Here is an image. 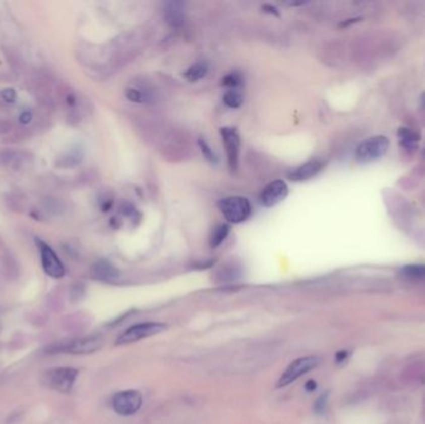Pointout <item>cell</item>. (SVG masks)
<instances>
[{"label":"cell","instance_id":"1","mask_svg":"<svg viewBox=\"0 0 425 424\" xmlns=\"http://www.w3.org/2000/svg\"><path fill=\"white\" fill-rule=\"evenodd\" d=\"M79 371L72 367H55L45 371L41 376V382L46 387L60 392L69 393L74 387Z\"/></svg>","mask_w":425,"mask_h":424},{"label":"cell","instance_id":"2","mask_svg":"<svg viewBox=\"0 0 425 424\" xmlns=\"http://www.w3.org/2000/svg\"><path fill=\"white\" fill-rule=\"evenodd\" d=\"M219 209L228 222L232 224H239L245 222L251 216V205L249 200L239 195L223 198L218 203Z\"/></svg>","mask_w":425,"mask_h":424},{"label":"cell","instance_id":"3","mask_svg":"<svg viewBox=\"0 0 425 424\" xmlns=\"http://www.w3.org/2000/svg\"><path fill=\"white\" fill-rule=\"evenodd\" d=\"M168 326L163 323H142L127 329L121 336L117 339V345H127V343L137 342V341L154 336L160 332L165 331Z\"/></svg>","mask_w":425,"mask_h":424},{"label":"cell","instance_id":"4","mask_svg":"<svg viewBox=\"0 0 425 424\" xmlns=\"http://www.w3.org/2000/svg\"><path fill=\"white\" fill-rule=\"evenodd\" d=\"M389 148V139L386 136H374L358 146L355 157L359 162H371L383 157Z\"/></svg>","mask_w":425,"mask_h":424},{"label":"cell","instance_id":"5","mask_svg":"<svg viewBox=\"0 0 425 424\" xmlns=\"http://www.w3.org/2000/svg\"><path fill=\"white\" fill-rule=\"evenodd\" d=\"M37 248L40 251V259H41L42 269L46 275L53 279H61L65 275V267L63 261L58 259L57 254L53 251V249L49 244L42 241L41 239H36Z\"/></svg>","mask_w":425,"mask_h":424},{"label":"cell","instance_id":"6","mask_svg":"<svg viewBox=\"0 0 425 424\" xmlns=\"http://www.w3.org/2000/svg\"><path fill=\"white\" fill-rule=\"evenodd\" d=\"M320 363V359L315 356L309 357H301V358L295 359L290 366L285 369L281 377H280L279 382H277V387H285L290 383L295 382L296 380L302 377L305 374L314 369Z\"/></svg>","mask_w":425,"mask_h":424},{"label":"cell","instance_id":"7","mask_svg":"<svg viewBox=\"0 0 425 424\" xmlns=\"http://www.w3.org/2000/svg\"><path fill=\"white\" fill-rule=\"evenodd\" d=\"M142 394L138 391L127 390L116 393L112 398V407L119 415H132L138 412L142 406Z\"/></svg>","mask_w":425,"mask_h":424},{"label":"cell","instance_id":"8","mask_svg":"<svg viewBox=\"0 0 425 424\" xmlns=\"http://www.w3.org/2000/svg\"><path fill=\"white\" fill-rule=\"evenodd\" d=\"M102 346L103 339L101 336H86L55 347V352H66L70 355H91V353L101 350Z\"/></svg>","mask_w":425,"mask_h":424},{"label":"cell","instance_id":"9","mask_svg":"<svg viewBox=\"0 0 425 424\" xmlns=\"http://www.w3.org/2000/svg\"><path fill=\"white\" fill-rule=\"evenodd\" d=\"M221 139H223L224 147H225L228 165L231 171L237 170L239 165V153H240V136L237 131L232 127H223L220 130Z\"/></svg>","mask_w":425,"mask_h":424},{"label":"cell","instance_id":"10","mask_svg":"<svg viewBox=\"0 0 425 424\" xmlns=\"http://www.w3.org/2000/svg\"><path fill=\"white\" fill-rule=\"evenodd\" d=\"M33 165V158L29 153L14 151L10 148L0 149V167L21 171Z\"/></svg>","mask_w":425,"mask_h":424},{"label":"cell","instance_id":"11","mask_svg":"<svg viewBox=\"0 0 425 424\" xmlns=\"http://www.w3.org/2000/svg\"><path fill=\"white\" fill-rule=\"evenodd\" d=\"M288 194V187L281 179L271 182L264 188L260 195V202L266 208H271L276 204L282 202Z\"/></svg>","mask_w":425,"mask_h":424},{"label":"cell","instance_id":"12","mask_svg":"<svg viewBox=\"0 0 425 424\" xmlns=\"http://www.w3.org/2000/svg\"><path fill=\"white\" fill-rule=\"evenodd\" d=\"M323 167V163L320 160H311L298 167L293 168L288 173V178L293 182H303L314 178L317 173H320Z\"/></svg>","mask_w":425,"mask_h":424},{"label":"cell","instance_id":"13","mask_svg":"<svg viewBox=\"0 0 425 424\" xmlns=\"http://www.w3.org/2000/svg\"><path fill=\"white\" fill-rule=\"evenodd\" d=\"M91 276L98 281L112 283L119 278V272L113 264L107 260H98L91 267Z\"/></svg>","mask_w":425,"mask_h":424},{"label":"cell","instance_id":"14","mask_svg":"<svg viewBox=\"0 0 425 424\" xmlns=\"http://www.w3.org/2000/svg\"><path fill=\"white\" fill-rule=\"evenodd\" d=\"M164 17L170 26L178 28L184 23V8L181 3L170 2L165 5Z\"/></svg>","mask_w":425,"mask_h":424},{"label":"cell","instance_id":"15","mask_svg":"<svg viewBox=\"0 0 425 424\" xmlns=\"http://www.w3.org/2000/svg\"><path fill=\"white\" fill-rule=\"evenodd\" d=\"M0 262H2V272L8 280H17L20 276V267L12 254L8 251L3 253L0 256Z\"/></svg>","mask_w":425,"mask_h":424},{"label":"cell","instance_id":"16","mask_svg":"<svg viewBox=\"0 0 425 424\" xmlns=\"http://www.w3.org/2000/svg\"><path fill=\"white\" fill-rule=\"evenodd\" d=\"M41 206L46 213L52 216H60L65 211L66 205L60 198L56 197H45L41 199Z\"/></svg>","mask_w":425,"mask_h":424},{"label":"cell","instance_id":"17","mask_svg":"<svg viewBox=\"0 0 425 424\" xmlns=\"http://www.w3.org/2000/svg\"><path fill=\"white\" fill-rule=\"evenodd\" d=\"M207 64L203 63V61H199V63H195L191 68H188V70L184 72V77H186L189 82H197L199 81L200 79H203V77L207 75Z\"/></svg>","mask_w":425,"mask_h":424},{"label":"cell","instance_id":"18","mask_svg":"<svg viewBox=\"0 0 425 424\" xmlns=\"http://www.w3.org/2000/svg\"><path fill=\"white\" fill-rule=\"evenodd\" d=\"M229 234V225L228 224H219L213 229L212 234L209 238V245L210 248H218L219 245L223 244L226 237Z\"/></svg>","mask_w":425,"mask_h":424},{"label":"cell","instance_id":"19","mask_svg":"<svg viewBox=\"0 0 425 424\" xmlns=\"http://www.w3.org/2000/svg\"><path fill=\"white\" fill-rule=\"evenodd\" d=\"M50 315L46 310H42V308H35L33 311H29L28 315H26V319L33 326L35 327H42L45 326L49 320Z\"/></svg>","mask_w":425,"mask_h":424},{"label":"cell","instance_id":"20","mask_svg":"<svg viewBox=\"0 0 425 424\" xmlns=\"http://www.w3.org/2000/svg\"><path fill=\"white\" fill-rule=\"evenodd\" d=\"M5 203H7L8 209L17 211V213H21L24 210V206H25L24 197L21 194H18V193H9V194H7Z\"/></svg>","mask_w":425,"mask_h":424},{"label":"cell","instance_id":"21","mask_svg":"<svg viewBox=\"0 0 425 424\" xmlns=\"http://www.w3.org/2000/svg\"><path fill=\"white\" fill-rule=\"evenodd\" d=\"M81 161V155L77 152H69L66 154L61 155L60 158H57L56 161V166L60 168H68V167H74L77 163H80Z\"/></svg>","mask_w":425,"mask_h":424},{"label":"cell","instance_id":"22","mask_svg":"<svg viewBox=\"0 0 425 424\" xmlns=\"http://www.w3.org/2000/svg\"><path fill=\"white\" fill-rule=\"evenodd\" d=\"M223 101L230 109H239L242 103V96L237 90H228L224 93Z\"/></svg>","mask_w":425,"mask_h":424},{"label":"cell","instance_id":"23","mask_svg":"<svg viewBox=\"0 0 425 424\" xmlns=\"http://www.w3.org/2000/svg\"><path fill=\"white\" fill-rule=\"evenodd\" d=\"M402 274L411 279H425V265H407V267H404L402 269Z\"/></svg>","mask_w":425,"mask_h":424},{"label":"cell","instance_id":"24","mask_svg":"<svg viewBox=\"0 0 425 424\" xmlns=\"http://www.w3.org/2000/svg\"><path fill=\"white\" fill-rule=\"evenodd\" d=\"M398 135H399L400 143L404 147L414 146L419 141V136L411 130H409V128H400Z\"/></svg>","mask_w":425,"mask_h":424},{"label":"cell","instance_id":"25","mask_svg":"<svg viewBox=\"0 0 425 424\" xmlns=\"http://www.w3.org/2000/svg\"><path fill=\"white\" fill-rule=\"evenodd\" d=\"M46 305H47V307H49V310L55 311V312H58V311L63 310L64 301H63V297H61L60 292H56L52 290V291L46 296Z\"/></svg>","mask_w":425,"mask_h":424},{"label":"cell","instance_id":"26","mask_svg":"<svg viewBox=\"0 0 425 424\" xmlns=\"http://www.w3.org/2000/svg\"><path fill=\"white\" fill-rule=\"evenodd\" d=\"M241 76H240L237 72H231V74L226 75V76L224 77L223 81H221V85L228 87L229 90H237V87L241 85Z\"/></svg>","mask_w":425,"mask_h":424},{"label":"cell","instance_id":"27","mask_svg":"<svg viewBox=\"0 0 425 424\" xmlns=\"http://www.w3.org/2000/svg\"><path fill=\"white\" fill-rule=\"evenodd\" d=\"M85 295V286L81 283H74L69 289V300L76 302L81 300Z\"/></svg>","mask_w":425,"mask_h":424},{"label":"cell","instance_id":"28","mask_svg":"<svg viewBox=\"0 0 425 424\" xmlns=\"http://www.w3.org/2000/svg\"><path fill=\"white\" fill-rule=\"evenodd\" d=\"M198 143H199L200 151H202L203 155H204V157H205V160L209 161V162H212V163H215L216 161H218V158H216L215 153H214L213 149L210 148L209 144H208L207 142L204 141V139L200 138L199 141H198Z\"/></svg>","mask_w":425,"mask_h":424},{"label":"cell","instance_id":"29","mask_svg":"<svg viewBox=\"0 0 425 424\" xmlns=\"http://www.w3.org/2000/svg\"><path fill=\"white\" fill-rule=\"evenodd\" d=\"M0 97H2L3 101L7 102V103H14V102L17 101V92H15L14 88L12 87L4 88V90L0 92Z\"/></svg>","mask_w":425,"mask_h":424},{"label":"cell","instance_id":"30","mask_svg":"<svg viewBox=\"0 0 425 424\" xmlns=\"http://www.w3.org/2000/svg\"><path fill=\"white\" fill-rule=\"evenodd\" d=\"M126 97L130 101L138 102V103L143 102L144 98H146L143 93H142L141 91L136 90V88H127V91H126Z\"/></svg>","mask_w":425,"mask_h":424},{"label":"cell","instance_id":"31","mask_svg":"<svg viewBox=\"0 0 425 424\" xmlns=\"http://www.w3.org/2000/svg\"><path fill=\"white\" fill-rule=\"evenodd\" d=\"M327 393L322 394V396H320L319 398L316 399V402H315L314 409L317 414H322V413L325 412L326 406H327Z\"/></svg>","mask_w":425,"mask_h":424},{"label":"cell","instance_id":"32","mask_svg":"<svg viewBox=\"0 0 425 424\" xmlns=\"http://www.w3.org/2000/svg\"><path fill=\"white\" fill-rule=\"evenodd\" d=\"M31 120H33V114H31L30 111H23L20 114V116H19V122H20L21 125H29V123L31 122Z\"/></svg>","mask_w":425,"mask_h":424},{"label":"cell","instance_id":"33","mask_svg":"<svg viewBox=\"0 0 425 424\" xmlns=\"http://www.w3.org/2000/svg\"><path fill=\"white\" fill-rule=\"evenodd\" d=\"M348 356H349V353L347 352V351H339V352L336 353L335 359L337 363H343V362L348 358Z\"/></svg>","mask_w":425,"mask_h":424},{"label":"cell","instance_id":"34","mask_svg":"<svg viewBox=\"0 0 425 424\" xmlns=\"http://www.w3.org/2000/svg\"><path fill=\"white\" fill-rule=\"evenodd\" d=\"M316 388H317L316 381L310 380V381H307L306 383H305V390H306L307 392H314L315 390H316Z\"/></svg>","mask_w":425,"mask_h":424},{"label":"cell","instance_id":"35","mask_svg":"<svg viewBox=\"0 0 425 424\" xmlns=\"http://www.w3.org/2000/svg\"><path fill=\"white\" fill-rule=\"evenodd\" d=\"M263 9H267L265 12L270 13V14H274V15H279V10L276 9L275 7H272V5H269V4H265L263 7Z\"/></svg>","mask_w":425,"mask_h":424},{"label":"cell","instance_id":"36","mask_svg":"<svg viewBox=\"0 0 425 424\" xmlns=\"http://www.w3.org/2000/svg\"><path fill=\"white\" fill-rule=\"evenodd\" d=\"M2 348H3V346H2V343H0V351H2Z\"/></svg>","mask_w":425,"mask_h":424}]
</instances>
